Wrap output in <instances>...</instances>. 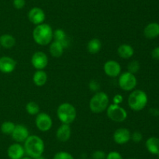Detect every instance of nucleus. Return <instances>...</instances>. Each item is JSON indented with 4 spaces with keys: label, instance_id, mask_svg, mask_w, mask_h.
<instances>
[{
    "label": "nucleus",
    "instance_id": "nucleus-14",
    "mask_svg": "<svg viewBox=\"0 0 159 159\" xmlns=\"http://www.w3.org/2000/svg\"><path fill=\"white\" fill-rule=\"evenodd\" d=\"M15 59L9 56H2L0 58V72L2 73H11L16 67Z\"/></svg>",
    "mask_w": 159,
    "mask_h": 159
},
{
    "label": "nucleus",
    "instance_id": "nucleus-36",
    "mask_svg": "<svg viewBox=\"0 0 159 159\" xmlns=\"http://www.w3.org/2000/svg\"><path fill=\"white\" fill-rule=\"evenodd\" d=\"M34 159H46L44 157H43V156H40V157H36V158H34Z\"/></svg>",
    "mask_w": 159,
    "mask_h": 159
},
{
    "label": "nucleus",
    "instance_id": "nucleus-9",
    "mask_svg": "<svg viewBox=\"0 0 159 159\" xmlns=\"http://www.w3.org/2000/svg\"><path fill=\"white\" fill-rule=\"evenodd\" d=\"M31 63L36 70H44L48 65V55L43 51H36L31 57Z\"/></svg>",
    "mask_w": 159,
    "mask_h": 159
},
{
    "label": "nucleus",
    "instance_id": "nucleus-7",
    "mask_svg": "<svg viewBox=\"0 0 159 159\" xmlns=\"http://www.w3.org/2000/svg\"><path fill=\"white\" fill-rule=\"evenodd\" d=\"M137 84H138V80H137L135 74L127 71L120 73V75L118 84L123 90H125V91L133 90L136 87Z\"/></svg>",
    "mask_w": 159,
    "mask_h": 159
},
{
    "label": "nucleus",
    "instance_id": "nucleus-39",
    "mask_svg": "<svg viewBox=\"0 0 159 159\" xmlns=\"http://www.w3.org/2000/svg\"><path fill=\"white\" fill-rule=\"evenodd\" d=\"M129 159H136V158H129Z\"/></svg>",
    "mask_w": 159,
    "mask_h": 159
},
{
    "label": "nucleus",
    "instance_id": "nucleus-2",
    "mask_svg": "<svg viewBox=\"0 0 159 159\" xmlns=\"http://www.w3.org/2000/svg\"><path fill=\"white\" fill-rule=\"evenodd\" d=\"M25 153L29 157L36 158L43 154L44 151V143L40 137L36 135H30L24 141Z\"/></svg>",
    "mask_w": 159,
    "mask_h": 159
},
{
    "label": "nucleus",
    "instance_id": "nucleus-20",
    "mask_svg": "<svg viewBox=\"0 0 159 159\" xmlns=\"http://www.w3.org/2000/svg\"><path fill=\"white\" fill-rule=\"evenodd\" d=\"M33 81L37 87H42L45 85L48 81V74L43 70H37L33 76Z\"/></svg>",
    "mask_w": 159,
    "mask_h": 159
},
{
    "label": "nucleus",
    "instance_id": "nucleus-28",
    "mask_svg": "<svg viewBox=\"0 0 159 159\" xmlns=\"http://www.w3.org/2000/svg\"><path fill=\"white\" fill-rule=\"evenodd\" d=\"M53 159H75L70 153L67 151H59L56 153Z\"/></svg>",
    "mask_w": 159,
    "mask_h": 159
},
{
    "label": "nucleus",
    "instance_id": "nucleus-26",
    "mask_svg": "<svg viewBox=\"0 0 159 159\" xmlns=\"http://www.w3.org/2000/svg\"><path fill=\"white\" fill-rule=\"evenodd\" d=\"M26 111L28 114L31 115H37L40 112V107L34 101H30L26 105Z\"/></svg>",
    "mask_w": 159,
    "mask_h": 159
},
{
    "label": "nucleus",
    "instance_id": "nucleus-4",
    "mask_svg": "<svg viewBox=\"0 0 159 159\" xmlns=\"http://www.w3.org/2000/svg\"><path fill=\"white\" fill-rule=\"evenodd\" d=\"M110 103L109 96L105 92H96L89 101V108L92 112L96 114L102 113L107 110Z\"/></svg>",
    "mask_w": 159,
    "mask_h": 159
},
{
    "label": "nucleus",
    "instance_id": "nucleus-34",
    "mask_svg": "<svg viewBox=\"0 0 159 159\" xmlns=\"http://www.w3.org/2000/svg\"><path fill=\"white\" fill-rule=\"evenodd\" d=\"M124 101V98L121 94H116L113 98V104H120L123 102Z\"/></svg>",
    "mask_w": 159,
    "mask_h": 159
},
{
    "label": "nucleus",
    "instance_id": "nucleus-10",
    "mask_svg": "<svg viewBox=\"0 0 159 159\" xmlns=\"http://www.w3.org/2000/svg\"><path fill=\"white\" fill-rule=\"evenodd\" d=\"M103 70L110 77H116L121 73V66L116 61L108 60L104 63Z\"/></svg>",
    "mask_w": 159,
    "mask_h": 159
},
{
    "label": "nucleus",
    "instance_id": "nucleus-18",
    "mask_svg": "<svg viewBox=\"0 0 159 159\" xmlns=\"http://www.w3.org/2000/svg\"><path fill=\"white\" fill-rule=\"evenodd\" d=\"M118 55L122 59H130L134 54V49L131 45L128 44H123L117 48Z\"/></svg>",
    "mask_w": 159,
    "mask_h": 159
},
{
    "label": "nucleus",
    "instance_id": "nucleus-21",
    "mask_svg": "<svg viewBox=\"0 0 159 159\" xmlns=\"http://www.w3.org/2000/svg\"><path fill=\"white\" fill-rule=\"evenodd\" d=\"M64 48L63 45L60 43V42L57 41H53L50 44L49 47V51L50 54L54 58H59L63 55L64 53Z\"/></svg>",
    "mask_w": 159,
    "mask_h": 159
},
{
    "label": "nucleus",
    "instance_id": "nucleus-23",
    "mask_svg": "<svg viewBox=\"0 0 159 159\" xmlns=\"http://www.w3.org/2000/svg\"><path fill=\"white\" fill-rule=\"evenodd\" d=\"M16 45V38L9 34H4L0 36V45L6 49H10Z\"/></svg>",
    "mask_w": 159,
    "mask_h": 159
},
{
    "label": "nucleus",
    "instance_id": "nucleus-16",
    "mask_svg": "<svg viewBox=\"0 0 159 159\" xmlns=\"http://www.w3.org/2000/svg\"><path fill=\"white\" fill-rule=\"evenodd\" d=\"M71 135V129L70 125L62 123L57 129L56 137L60 142H66L70 139Z\"/></svg>",
    "mask_w": 159,
    "mask_h": 159
},
{
    "label": "nucleus",
    "instance_id": "nucleus-29",
    "mask_svg": "<svg viewBox=\"0 0 159 159\" xmlns=\"http://www.w3.org/2000/svg\"><path fill=\"white\" fill-rule=\"evenodd\" d=\"M107 154L102 151H96L92 154L93 159H106Z\"/></svg>",
    "mask_w": 159,
    "mask_h": 159
},
{
    "label": "nucleus",
    "instance_id": "nucleus-30",
    "mask_svg": "<svg viewBox=\"0 0 159 159\" xmlns=\"http://www.w3.org/2000/svg\"><path fill=\"white\" fill-rule=\"evenodd\" d=\"M142 134L140 132H138V131L134 132L133 133L131 134V137H130V140H133L134 143H139V142H141V140H142Z\"/></svg>",
    "mask_w": 159,
    "mask_h": 159
},
{
    "label": "nucleus",
    "instance_id": "nucleus-37",
    "mask_svg": "<svg viewBox=\"0 0 159 159\" xmlns=\"http://www.w3.org/2000/svg\"><path fill=\"white\" fill-rule=\"evenodd\" d=\"M21 159H33V158L30 157H23Z\"/></svg>",
    "mask_w": 159,
    "mask_h": 159
},
{
    "label": "nucleus",
    "instance_id": "nucleus-35",
    "mask_svg": "<svg viewBox=\"0 0 159 159\" xmlns=\"http://www.w3.org/2000/svg\"><path fill=\"white\" fill-rule=\"evenodd\" d=\"M152 57L155 60L159 61V46L155 47L152 51Z\"/></svg>",
    "mask_w": 159,
    "mask_h": 159
},
{
    "label": "nucleus",
    "instance_id": "nucleus-15",
    "mask_svg": "<svg viewBox=\"0 0 159 159\" xmlns=\"http://www.w3.org/2000/svg\"><path fill=\"white\" fill-rule=\"evenodd\" d=\"M24 154V147L19 143H12L8 147L7 154L10 159H21Z\"/></svg>",
    "mask_w": 159,
    "mask_h": 159
},
{
    "label": "nucleus",
    "instance_id": "nucleus-33",
    "mask_svg": "<svg viewBox=\"0 0 159 159\" xmlns=\"http://www.w3.org/2000/svg\"><path fill=\"white\" fill-rule=\"evenodd\" d=\"M89 89L92 91L98 92V90L99 89V84L96 82V80H92L89 83Z\"/></svg>",
    "mask_w": 159,
    "mask_h": 159
},
{
    "label": "nucleus",
    "instance_id": "nucleus-6",
    "mask_svg": "<svg viewBox=\"0 0 159 159\" xmlns=\"http://www.w3.org/2000/svg\"><path fill=\"white\" fill-rule=\"evenodd\" d=\"M107 115L110 119L116 123H122L127 118V112L120 104H109L107 108Z\"/></svg>",
    "mask_w": 159,
    "mask_h": 159
},
{
    "label": "nucleus",
    "instance_id": "nucleus-11",
    "mask_svg": "<svg viewBox=\"0 0 159 159\" xmlns=\"http://www.w3.org/2000/svg\"><path fill=\"white\" fill-rule=\"evenodd\" d=\"M11 136H12V138L13 139V140H15L16 143H22V142H24L30 136L29 130L23 125H16L15 129H14Z\"/></svg>",
    "mask_w": 159,
    "mask_h": 159
},
{
    "label": "nucleus",
    "instance_id": "nucleus-32",
    "mask_svg": "<svg viewBox=\"0 0 159 159\" xmlns=\"http://www.w3.org/2000/svg\"><path fill=\"white\" fill-rule=\"evenodd\" d=\"M25 0H13V6L16 9H21L25 6Z\"/></svg>",
    "mask_w": 159,
    "mask_h": 159
},
{
    "label": "nucleus",
    "instance_id": "nucleus-12",
    "mask_svg": "<svg viewBox=\"0 0 159 159\" xmlns=\"http://www.w3.org/2000/svg\"><path fill=\"white\" fill-rule=\"evenodd\" d=\"M131 133L127 128H119L113 133V140L117 144H125L130 140Z\"/></svg>",
    "mask_w": 159,
    "mask_h": 159
},
{
    "label": "nucleus",
    "instance_id": "nucleus-27",
    "mask_svg": "<svg viewBox=\"0 0 159 159\" xmlns=\"http://www.w3.org/2000/svg\"><path fill=\"white\" fill-rule=\"evenodd\" d=\"M127 70H128V72L133 73V74H135V73H137L139 71L140 63L136 60L131 61L127 65Z\"/></svg>",
    "mask_w": 159,
    "mask_h": 159
},
{
    "label": "nucleus",
    "instance_id": "nucleus-19",
    "mask_svg": "<svg viewBox=\"0 0 159 159\" xmlns=\"http://www.w3.org/2000/svg\"><path fill=\"white\" fill-rule=\"evenodd\" d=\"M146 148L152 154L158 155L159 154V138L155 137H149L145 143Z\"/></svg>",
    "mask_w": 159,
    "mask_h": 159
},
{
    "label": "nucleus",
    "instance_id": "nucleus-38",
    "mask_svg": "<svg viewBox=\"0 0 159 159\" xmlns=\"http://www.w3.org/2000/svg\"><path fill=\"white\" fill-rule=\"evenodd\" d=\"M158 158H159V154H158Z\"/></svg>",
    "mask_w": 159,
    "mask_h": 159
},
{
    "label": "nucleus",
    "instance_id": "nucleus-22",
    "mask_svg": "<svg viewBox=\"0 0 159 159\" xmlns=\"http://www.w3.org/2000/svg\"><path fill=\"white\" fill-rule=\"evenodd\" d=\"M54 41L60 42L65 48L69 46V39L65 31H63L62 29H56L54 31Z\"/></svg>",
    "mask_w": 159,
    "mask_h": 159
},
{
    "label": "nucleus",
    "instance_id": "nucleus-8",
    "mask_svg": "<svg viewBox=\"0 0 159 159\" xmlns=\"http://www.w3.org/2000/svg\"><path fill=\"white\" fill-rule=\"evenodd\" d=\"M35 124L37 129L41 132H47L52 127V118L45 112L37 114L35 119Z\"/></svg>",
    "mask_w": 159,
    "mask_h": 159
},
{
    "label": "nucleus",
    "instance_id": "nucleus-5",
    "mask_svg": "<svg viewBox=\"0 0 159 159\" xmlns=\"http://www.w3.org/2000/svg\"><path fill=\"white\" fill-rule=\"evenodd\" d=\"M77 115L75 108L68 102L61 104L57 109V116L63 124L70 125L75 121Z\"/></svg>",
    "mask_w": 159,
    "mask_h": 159
},
{
    "label": "nucleus",
    "instance_id": "nucleus-31",
    "mask_svg": "<svg viewBox=\"0 0 159 159\" xmlns=\"http://www.w3.org/2000/svg\"><path fill=\"white\" fill-rule=\"evenodd\" d=\"M106 159H124L122 155L117 151H110L109 154H107Z\"/></svg>",
    "mask_w": 159,
    "mask_h": 159
},
{
    "label": "nucleus",
    "instance_id": "nucleus-3",
    "mask_svg": "<svg viewBox=\"0 0 159 159\" xmlns=\"http://www.w3.org/2000/svg\"><path fill=\"white\" fill-rule=\"evenodd\" d=\"M148 95L144 90H134L130 94L127 99L128 105L130 109L135 112L143 110L148 104Z\"/></svg>",
    "mask_w": 159,
    "mask_h": 159
},
{
    "label": "nucleus",
    "instance_id": "nucleus-25",
    "mask_svg": "<svg viewBox=\"0 0 159 159\" xmlns=\"http://www.w3.org/2000/svg\"><path fill=\"white\" fill-rule=\"evenodd\" d=\"M16 125L11 121H6L1 125V131L6 135H11L15 129Z\"/></svg>",
    "mask_w": 159,
    "mask_h": 159
},
{
    "label": "nucleus",
    "instance_id": "nucleus-1",
    "mask_svg": "<svg viewBox=\"0 0 159 159\" xmlns=\"http://www.w3.org/2000/svg\"><path fill=\"white\" fill-rule=\"evenodd\" d=\"M33 38L37 45L45 46L51 44L54 39V31L48 23L37 25L33 31Z\"/></svg>",
    "mask_w": 159,
    "mask_h": 159
},
{
    "label": "nucleus",
    "instance_id": "nucleus-17",
    "mask_svg": "<svg viewBox=\"0 0 159 159\" xmlns=\"http://www.w3.org/2000/svg\"><path fill=\"white\" fill-rule=\"evenodd\" d=\"M144 34L148 39H155L159 36V23H150L144 27Z\"/></svg>",
    "mask_w": 159,
    "mask_h": 159
},
{
    "label": "nucleus",
    "instance_id": "nucleus-13",
    "mask_svg": "<svg viewBox=\"0 0 159 159\" xmlns=\"http://www.w3.org/2000/svg\"><path fill=\"white\" fill-rule=\"evenodd\" d=\"M28 19L34 25H39L43 23L45 20V13L42 9L34 7L28 12Z\"/></svg>",
    "mask_w": 159,
    "mask_h": 159
},
{
    "label": "nucleus",
    "instance_id": "nucleus-24",
    "mask_svg": "<svg viewBox=\"0 0 159 159\" xmlns=\"http://www.w3.org/2000/svg\"><path fill=\"white\" fill-rule=\"evenodd\" d=\"M102 48V43L98 38H93L87 44V50L90 54H97Z\"/></svg>",
    "mask_w": 159,
    "mask_h": 159
}]
</instances>
